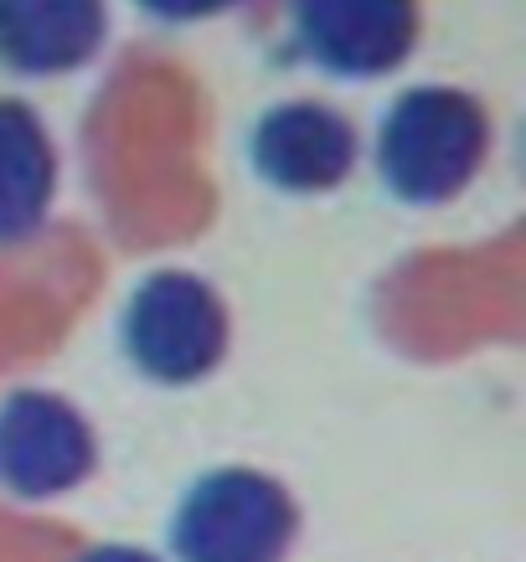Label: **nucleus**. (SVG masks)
Masks as SVG:
<instances>
[{
    "label": "nucleus",
    "instance_id": "f257e3e1",
    "mask_svg": "<svg viewBox=\"0 0 526 562\" xmlns=\"http://www.w3.org/2000/svg\"><path fill=\"white\" fill-rule=\"evenodd\" d=\"M485 150H491V114L465 88H407L377 124V176L407 206H439L459 196L475 181Z\"/></svg>",
    "mask_w": 526,
    "mask_h": 562
},
{
    "label": "nucleus",
    "instance_id": "f03ea898",
    "mask_svg": "<svg viewBox=\"0 0 526 562\" xmlns=\"http://www.w3.org/2000/svg\"><path fill=\"white\" fill-rule=\"evenodd\" d=\"M120 341L150 382L187 387L227 357V305L197 273L155 269L124 300Z\"/></svg>",
    "mask_w": 526,
    "mask_h": 562
},
{
    "label": "nucleus",
    "instance_id": "7ed1b4c3",
    "mask_svg": "<svg viewBox=\"0 0 526 562\" xmlns=\"http://www.w3.org/2000/svg\"><path fill=\"white\" fill-rule=\"evenodd\" d=\"M300 512L279 480L258 470H212L181 495L170 547L181 562H284Z\"/></svg>",
    "mask_w": 526,
    "mask_h": 562
},
{
    "label": "nucleus",
    "instance_id": "20e7f679",
    "mask_svg": "<svg viewBox=\"0 0 526 562\" xmlns=\"http://www.w3.org/2000/svg\"><path fill=\"white\" fill-rule=\"evenodd\" d=\"M93 454V428L68 397L21 387L0 403V485L21 501H47L83 485Z\"/></svg>",
    "mask_w": 526,
    "mask_h": 562
},
{
    "label": "nucleus",
    "instance_id": "39448f33",
    "mask_svg": "<svg viewBox=\"0 0 526 562\" xmlns=\"http://www.w3.org/2000/svg\"><path fill=\"white\" fill-rule=\"evenodd\" d=\"M294 47L336 78H382L413 52L418 0H289Z\"/></svg>",
    "mask_w": 526,
    "mask_h": 562
},
{
    "label": "nucleus",
    "instance_id": "423d86ee",
    "mask_svg": "<svg viewBox=\"0 0 526 562\" xmlns=\"http://www.w3.org/2000/svg\"><path fill=\"white\" fill-rule=\"evenodd\" d=\"M248 160L258 181L289 196H315L340 187L357 166V130L346 114L315 99H289L258 114L248 130Z\"/></svg>",
    "mask_w": 526,
    "mask_h": 562
},
{
    "label": "nucleus",
    "instance_id": "0eeeda50",
    "mask_svg": "<svg viewBox=\"0 0 526 562\" xmlns=\"http://www.w3.org/2000/svg\"><path fill=\"white\" fill-rule=\"evenodd\" d=\"M103 0H0V68L21 78H57L103 47Z\"/></svg>",
    "mask_w": 526,
    "mask_h": 562
},
{
    "label": "nucleus",
    "instance_id": "6e6552de",
    "mask_svg": "<svg viewBox=\"0 0 526 562\" xmlns=\"http://www.w3.org/2000/svg\"><path fill=\"white\" fill-rule=\"evenodd\" d=\"M57 191V150L42 114L21 99H0V243L32 238Z\"/></svg>",
    "mask_w": 526,
    "mask_h": 562
},
{
    "label": "nucleus",
    "instance_id": "1a4fd4ad",
    "mask_svg": "<svg viewBox=\"0 0 526 562\" xmlns=\"http://www.w3.org/2000/svg\"><path fill=\"white\" fill-rule=\"evenodd\" d=\"M135 5L155 21H206V16H222L238 0H135Z\"/></svg>",
    "mask_w": 526,
    "mask_h": 562
},
{
    "label": "nucleus",
    "instance_id": "9d476101",
    "mask_svg": "<svg viewBox=\"0 0 526 562\" xmlns=\"http://www.w3.org/2000/svg\"><path fill=\"white\" fill-rule=\"evenodd\" d=\"M78 562H160V558H150L145 547H124V542H109V547H88Z\"/></svg>",
    "mask_w": 526,
    "mask_h": 562
}]
</instances>
